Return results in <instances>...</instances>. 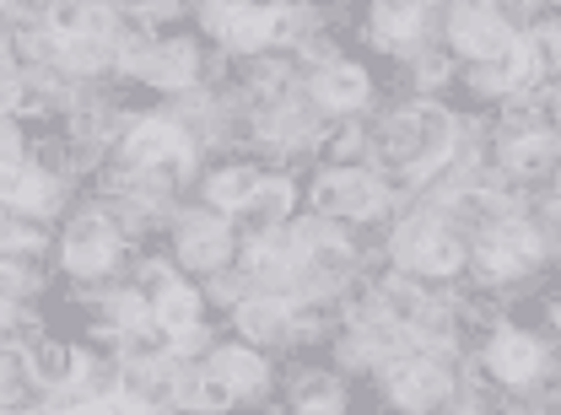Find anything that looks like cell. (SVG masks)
Listing matches in <instances>:
<instances>
[{
  "mask_svg": "<svg viewBox=\"0 0 561 415\" xmlns=\"http://www.w3.org/2000/svg\"><path fill=\"white\" fill-rule=\"evenodd\" d=\"M454 146V125L437 103H421V108H405L389 130V151L400 162H416V168H437Z\"/></svg>",
  "mask_w": 561,
  "mask_h": 415,
  "instance_id": "cell-1",
  "label": "cell"
},
{
  "mask_svg": "<svg viewBox=\"0 0 561 415\" xmlns=\"http://www.w3.org/2000/svg\"><path fill=\"white\" fill-rule=\"evenodd\" d=\"M535 260H540V238L529 227H518V221L486 232V243H481V270H491V276H518Z\"/></svg>",
  "mask_w": 561,
  "mask_h": 415,
  "instance_id": "cell-2",
  "label": "cell"
},
{
  "mask_svg": "<svg viewBox=\"0 0 561 415\" xmlns=\"http://www.w3.org/2000/svg\"><path fill=\"white\" fill-rule=\"evenodd\" d=\"M313 200H319V210H330V216H373L378 200H383V189L367 173H324L313 184Z\"/></svg>",
  "mask_w": 561,
  "mask_h": 415,
  "instance_id": "cell-3",
  "label": "cell"
},
{
  "mask_svg": "<svg viewBox=\"0 0 561 415\" xmlns=\"http://www.w3.org/2000/svg\"><path fill=\"white\" fill-rule=\"evenodd\" d=\"M280 11H260V5H216L210 11V27L232 44V49H260L276 38Z\"/></svg>",
  "mask_w": 561,
  "mask_h": 415,
  "instance_id": "cell-4",
  "label": "cell"
},
{
  "mask_svg": "<svg viewBox=\"0 0 561 415\" xmlns=\"http://www.w3.org/2000/svg\"><path fill=\"white\" fill-rule=\"evenodd\" d=\"M454 44L465 55H476V60H502L513 49V33L502 27L496 11H459L454 16Z\"/></svg>",
  "mask_w": 561,
  "mask_h": 415,
  "instance_id": "cell-5",
  "label": "cell"
},
{
  "mask_svg": "<svg viewBox=\"0 0 561 415\" xmlns=\"http://www.w3.org/2000/svg\"><path fill=\"white\" fill-rule=\"evenodd\" d=\"M66 265L76 276H103L108 265H114V232L98 221V216H87V221H76L66 238Z\"/></svg>",
  "mask_w": 561,
  "mask_h": 415,
  "instance_id": "cell-6",
  "label": "cell"
},
{
  "mask_svg": "<svg viewBox=\"0 0 561 415\" xmlns=\"http://www.w3.org/2000/svg\"><path fill=\"white\" fill-rule=\"evenodd\" d=\"M125 157H130V168H184L190 146H184V136L173 125L151 119V125H140L136 136L125 140Z\"/></svg>",
  "mask_w": 561,
  "mask_h": 415,
  "instance_id": "cell-7",
  "label": "cell"
},
{
  "mask_svg": "<svg viewBox=\"0 0 561 415\" xmlns=\"http://www.w3.org/2000/svg\"><path fill=\"white\" fill-rule=\"evenodd\" d=\"M400 260L416 265V270H432V276H448V270H459L465 254H459V243H454L448 232H437V227H405Z\"/></svg>",
  "mask_w": 561,
  "mask_h": 415,
  "instance_id": "cell-8",
  "label": "cell"
},
{
  "mask_svg": "<svg viewBox=\"0 0 561 415\" xmlns=\"http://www.w3.org/2000/svg\"><path fill=\"white\" fill-rule=\"evenodd\" d=\"M389 394L405 405V411H432L443 394H448V372L432 367V361H405L389 372Z\"/></svg>",
  "mask_w": 561,
  "mask_h": 415,
  "instance_id": "cell-9",
  "label": "cell"
},
{
  "mask_svg": "<svg viewBox=\"0 0 561 415\" xmlns=\"http://www.w3.org/2000/svg\"><path fill=\"white\" fill-rule=\"evenodd\" d=\"M151 319L162 324V335H168L173 346H195V319H201V302H195V291H190V286H162V291H157Z\"/></svg>",
  "mask_w": 561,
  "mask_h": 415,
  "instance_id": "cell-10",
  "label": "cell"
},
{
  "mask_svg": "<svg viewBox=\"0 0 561 415\" xmlns=\"http://www.w3.org/2000/svg\"><path fill=\"white\" fill-rule=\"evenodd\" d=\"M491 372L496 378H507V383H529L535 372H540V346L529 341V335H496L491 341Z\"/></svg>",
  "mask_w": 561,
  "mask_h": 415,
  "instance_id": "cell-11",
  "label": "cell"
},
{
  "mask_svg": "<svg viewBox=\"0 0 561 415\" xmlns=\"http://www.w3.org/2000/svg\"><path fill=\"white\" fill-rule=\"evenodd\" d=\"M308 265V243H286V238H271V243H254L249 254V270L265 280H286Z\"/></svg>",
  "mask_w": 561,
  "mask_h": 415,
  "instance_id": "cell-12",
  "label": "cell"
},
{
  "mask_svg": "<svg viewBox=\"0 0 561 415\" xmlns=\"http://www.w3.org/2000/svg\"><path fill=\"white\" fill-rule=\"evenodd\" d=\"M260 173L254 168H227V173H216L210 178V200H216V210H249L254 200H260Z\"/></svg>",
  "mask_w": 561,
  "mask_h": 415,
  "instance_id": "cell-13",
  "label": "cell"
},
{
  "mask_svg": "<svg viewBox=\"0 0 561 415\" xmlns=\"http://www.w3.org/2000/svg\"><path fill=\"white\" fill-rule=\"evenodd\" d=\"M238 324H243V335H254V341H276L280 330L291 324V302H286V297H260V302H243Z\"/></svg>",
  "mask_w": 561,
  "mask_h": 415,
  "instance_id": "cell-14",
  "label": "cell"
},
{
  "mask_svg": "<svg viewBox=\"0 0 561 415\" xmlns=\"http://www.w3.org/2000/svg\"><path fill=\"white\" fill-rule=\"evenodd\" d=\"M367 97V76L356 66H330L319 76V103H330V108H356Z\"/></svg>",
  "mask_w": 561,
  "mask_h": 415,
  "instance_id": "cell-15",
  "label": "cell"
},
{
  "mask_svg": "<svg viewBox=\"0 0 561 415\" xmlns=\"http://www.w3.org/2000/svg\"><path fill=\"white\" fill-rule=\"evenodd\" d=\"M173 394H179L184 405H195V411H221V405H227L238 389H232L221 372H195V378H184Z\"/></svg>",
  "mask_w": 561,
  "mask_h": 415,
  "instance_id": "cell-16",
  "label": "cell"
},
{
  "mask_svg": "<svg viewBox=\"0 0 561 415\" xmlns=\"http://www.w3.org/2000/svg\"><path fill=\"white\" fill-rule=\"evenodd\" d=\"M49 178L44 173H33L27 162H16V168H5V200H16V206L27 210H49Z\"/></svg>",
  "mask_w": 561,
  "mask_h": 415,
  "instance_id": "cell-17",
  "label": "cell"
},
{
  "mask_svg": "<svg viewBox=\"0 0 561 415\" xmlns=\"http://www.w3.org/2000/svg\"><path fill=\"white\" fill-rule=\"evenodd\" d=\"M55 49H60V60L70 70H98L108 66V38L103 33H76V38H55Z\"/></svg>",
  "mask_w": 561,
  "mask_h": 415,
  "instance_id": "cell-18",
  "label": "cell"
},
{
  "mask_svg": "<svg viewBox=\"0 0 561 415\" xmlns=\"http://www.w3.org/2000/svg\"><path fill=\"white\" fill-rule=\"evenodd\" d=\"M210 372H221L232 389H260V383H265V367H260L249 350H216Z\"/></svg>",
  "mask_w": 561,
  "mask_h": 415,
  "instance_id": "cell-19",
  "label": "cell"
},
{
  "mask_svg": "<svg viewBox=\"0 0 561 415\" xmlns=\"http://www.w3.org/2000/svg\"><path fill=\"white\" fill-rule=\"evenodd\" d=\"M540 70H535V55H529V38H513V49L496 60V81L502 87H524V81H535Z\"/></svg>",
  "mask_w": 561,
  "mask_h": 415,
  "instance_id": "cell-20",
  "label": "cell"
},
{
  "mask_svg": "<svg viewBox=\"0 0 561 415\" xmlns=\"http://www.w3.org/2000/svg\"><path fill=\"white\" fill-rule=\"evenodd\" d=\"M140 70L151 76V81H190V55L184 49H157V55H146Z\"/></svg>",
  "mask_w": 561,
  "mask_h": 415,
  "instance_id": "cell-21",
  "label": "cell"
},
{
  "mask_svg": "<svg viewBox=\"0 0 561 415\" xmlns=\"http://www.w3.org/2000/svg\"><path fill=\"white\" fill-rule=\"evenodd\" d=\"M416 22H421L416 5H383V11H378V33H383V38H411Z\"/></svg>",
  "mask_w": 561,
  "mask_h": 415,
  "instance_id": "cell-22",
  "label": "cell"
},
{
  "mask_svg": "<svg viewBox=\"0 0 561 415\" xmlns=\"http://www.w3.org/2000/svg\"><path fill=\"white\" fill-rule=\"evenodd\" d=\"M195 265H216L221 254H227V232H210V227H195L190 232V249H184Z\"/></svg>",
  "mask_w": 561,
  "mask_h": 415,
  "instance_id": "cell-23",
  "label": "cell"
},
{
  "mask_svg": "<svg viewBox=\"0 0 561 415\" xmlns=\"http://www.w3.org/2000/svg\"><path fill=\"white\" fill-rule=\"evenodd\" d=\"M286 206H291V189H286V184H265V189H260V200H254V221H260V227H271V221H280V216H286Z\"/></svg>",
  "mask_w": 561,
  "mask_h": 415,
  "instance_id": "cell-24",
  "label": "cell"
},
{
  "mask_svg": "<svg viewBox=\"0 0 561 415\" xmlns=\"http://www.w3.org/2000/svg\"><path fill=\"white\" fill-rule=\"evenodd\" d=\"M529 55H535V70H561V33L557 27L529 33Z\"/></svg>",
  "mask_w": 561,
  "mask_h": 415,
  "instance_id": "cell-25",
  "label": "cell"
},
{
  "mask_svg": "<svg viewBox=\"0 0 561 415\" xmlns=\"http://www.w3.org/2000/svg\"><path fill=\"white\" fill-rule=\"evenodd\" d=\"M76 415H151V405H140L130 394H103V400H87Z\"/></svg>",
  "mask_w": 561,
  "mask_h": 415,
  "instance_id": "cell-26",
  "label": "cell"
},
{
  "mask_svg": "<svg viewBox=\"0 0 561 415\" xmlns=\"http://www.w3.org/2000/svg\"><path fill=\"white\" fill-rule=\"evenodd\" d=\"M546 151H551V140H524V146H513V157H518L524 168H540V162H546Z\"/></svg>",
  "mask_w": 561,
  "mask_h": 415,
  "instance_id": "cell-27",
  "label": "cell"
}]
</instances>
